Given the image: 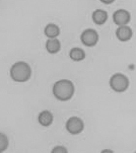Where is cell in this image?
Returning <instances> with one entry per match:
<instances>
[{
	"label": "cell",
	"mask_w": 136,
	"mask_h": 153,
	"mask_svg": "<svg viewBox=\"0 0 136 153\" xmlns=\"http://www.w3.org/2000/svg\"><path fill=\"white\" fill-rule=\"evenodd\" d=\"M54 97L61 102H67L73 97L75 91L74 84L68 79H61L56 81L52 88Z\"/></svg>",
	"instance_id": "cell-1"
},
{
	"label": "cell",
	"mask_w": 136,
	"mask_h": 153,
	"mask_svg": "<svg viewBox=\"0 0 136 153\" xmlns=\"http://www.w3.org/2000/svg\"><path fill=\"white\" fill-rule=\"evenodd\" d=\"M32 69L27 62L18 61L10 68V77L16 82H25L30 79Z\"/></svg>",
	"instance_id": "cell-2"
},
{
	"label": "cell",
	"mask_w": 136,
	"mask_h": 153,
	"mask_svg": "<svg viewBox=\"0 0 136 153\" xmlns=\"http://www.w3.org/2000/svg\"><path fill=\"white\" fill-rule=\"evenodd\" d=\"M110 86L116 92H124L129 87V79L122 73H115L110 78Z\"/></svg>",
	"instance_id": "cell-3"
},
{
	"label": "cell",
	"mask_w": 136,
	"mask_h": 153,
	"mask_svg": "<svg viewBox=\"0 0 136 153\" xmlns=\"http://www.w3.org/2000/svg\"><path fill=\"white\" fill-rule=\"evenodd\" d=\"M84 129V123L78 117H71L66 122V130L72 135L80 134Z\"/></svg>",
	"instance_id": "cell-4"
},
{
	"label": "cell",
	"mask_w": 136,
	"mask_h": 153,
	"mask_svg": "<svg viewBox=\"0 0 136 153\" xmlns=\"http://www.w3.org/2000/svg\"><path fill=\"white\" fill-rule=\"evenodd\" d=\"M80 41L86 47H93L99 42V33L93 28H86L80 36Z\"/></svg>",
	"instance_id": "cell-5"
},
{
	"label": "cell",
	"mask_w": 136,
	"mask_h": 153,
	"mask_svg": "<svg viewBox=\"0 0 136 153\" xmlns=\"http://www.w3.org/2000/svg\"><path fill=\"white\" fill-rule=\"evenodd\" d=\"M130 19H131V14L126 9H118L113 14V20L118 27L128 25Z\"/></svg>",
	"instance_id": "cell-6"
},
{
	"label": "cell",
	"mask_w": 136,
	"mask_h": 153,
	"mask_svg": "<svg viewBox=\"0 0 136 153\" xmlns=\"http://www.w3.org/2000/svg\"><path fill=\"white\" fill-rule=\"evenodd\" d=\"M132 36H133L132 28L127 25H120L116 30V37L121 42H127V41H129L132 38Z\"/></svg>",
	"instance_id": "cell-7"
},
{
	"label": "cell",
	"mask_w": 136,
	"mask_h": 153,
	"mask_svg": "<svg viewBox=\"0 0 136 153\" xmlns=\"http://www.w3.org/2000/svg\"><path fill=\"white\" fill-rule=\"evenodd\" d=\"M91 17L96 25H102L108 19V12L104 9H96L91 14Z\"/></svg>",
	"instance_id": "cell-8"
},
{
	"label": "cell",
	"mask_w": 136,
	"mask_h": 153,
	"mask_svg": "<svg viewBox=\"0 0 136 153\" xmlns=\"http://www.w3.org/2000/svg\"><path fill=\"white\" fill-rule=\"evenodd\" d=\"M38 121L43 127H49L53 123V115L50 111H43L39 114Z\"/></svg>",
	"instance_id": "cell-9"
},
{
	"label": "cell",
	"mask_w": 136,
	"mask_h": 153,
	"mask_svg": "<svg viewBox=\"0 0 136 153\" xmlns=\"http://www.w3.org/2000/svg\"><path fill=\"white\" fill-rule=\"evenodd\" d=\"M44 33L49 39H56L60 33V28L55 23H49L44 28Z\"/></svg>",
	"instance_id": "cell-10"
},
{
	"label": "cell",
	"mask_w": 136,
	"mask_h": 153,
	"mask_svg": "<svg viewBox=\"0 0 136 153\" xmlns=\"http://www.w3.org/2000/svg\"><path fill=\"white\" fill-rule=\"evenodd\" d=\"M61 44L57 39H49L46 42V50L50 54H56L60 51Z\"/></svg>",
	"instance_id": "cell-11"
},
{
	"label": "cell",
	"mask_w": 136,
	"mask_h": 153,
	"mask_svg": "<svg viewBox=\"0 0 136 153\" xmlns=\"http://www.w3.org/2000/svg\"><path fill=\"white\" fill-rule=\"evenodd\" d=\"M69 57L71 58V60L75 62H79L85 58V53L80 48H73L69 52Z\"/></svg>",
	"instance_id": "cell-12"
},
{
	"label": "cell",
	"mask_w": 136,
	"mask_h": 153,
	"mask_svg": "<svg viewBox=\"0 0 136 153\" xmlns=\"http://www.w3.org/2000/svg\"><path fill=\"white\" fill-rule=\"evenodd\" d=\"M0 146H1V148H0V151H4L5 149L7 148V146H8V138H7V136L5 134H0Z\"/></svg>",
	"instance_id": "cell-13"
},
{
	"label": "cell",
	"mask_w": 136,
	"mask_h": 153,
	"mask_svg": "<svg viewBox=\"0 0 136 153\" xmlns=\"http://www.w3.org/2000/svg\"><path fill=\"white\" fill-rule=\"evenodd\" d=\"M52 152L55 153V152H67V149L66 148H64L63 146H57V147H55V148L52 150Z\"/></svg>",
	"instance_id": "cell-14"
},
{
	"label": "cell",
	"mask_w": 136,
	"mask_h": 153,
	"mask_svg": "<svg viewBox=\"0 0 136 153\" xmlns=\"http://www.w3.org/2000/svg\"><path fill=\"white\" fill-rule=\"evenodd\" d=\"M100 1L104 4H111V3H113L115 0H100Z\"/></svg>",
	"instance_id": "cell-15"
},
{
	"label": "cell",
	"mask_w": 136,
	"mask_h": 153,
	"mask_svg": "<svg viewBox=\"0 0 136 153\" xmlns=\"http://www.w3.org/2000/svg\"><path fill=\"white\" fill-rule=\"evenodd\" d=\"M103 152H113L112 150H103Z\"/></svg>",
	"instance_id": "cell-16"
}]
</instances>
